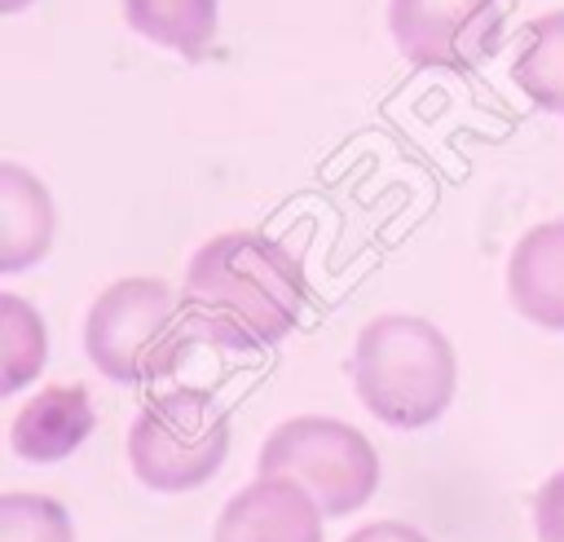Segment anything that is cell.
Segmentation results:
<instances>
[{
    "label": "cell",
    "instance_id": "obj_9",
    "mask_svg": "<svg viewBox=\"0 0 564 542\" xmlns=\"http://www.w3.org/2000/svg\"><path fill=\"white\" fill-rule=\"evenodd\" d=\"M93 432V401L84 383H48L9 423V445L26 463H62Z\"/></svg>",
    "mask_w": 564,
    "mask_h": 542
},
{
    "label": "cell",
    "instance_id": "obj_6",
    "mask_svg": "<svg viewBox=\"0 0 564 542\" xmlns=\"http://www.w3.org/2000/svg\"><path fill=\"white\" fill-rule=\"evenodd\" d=\"M388 26L397 48L423 71H476L507 35L502 0H392Z\"/></svg>",
    "mask_w": 564,
    "mask_h": 542
},
{
    "label": "cell",
    "instance_id": "obj_1",
    "mask_svg": "<svg viewBox=\"0 0 564 542\" xmlns=\"http://www.w3.org/2000/svg\"><path fill=\"white\" fill-rule=\"evenodd\" d=\"M185 304L203 339L220 348H273L308 308L300 260L260 229L207 238L185 269Z\"/></svg>",
    "mask_w": 564,
    "mask_h": 542
},
{
    "label": "cell",
    "instance_id": "obj_16",
    "mask_svg": "<svg viewBox=\"0 0 564 542\" xmlns=\"http://www.w3.org/2000/svg\"><path fill=\"white\" fill-rule=\"evenodd\" d=\"M344 542H432V538L419 533L414 524H401V520H375V524L348 533Z\"/></svg>",
    "mask_w": 564,
    "mask_h": 542
},
{
    "label": "cell",
    "instance_id": "obj_14",
    "mask_svg": "<svg viewBox=\"0 0 564 542\" xmlns=\"http://www.w3.org/2000/svg\"><path fill=\"white\" fill-rule=\"evenodd\" d=\"M0 542H75L70 511L44 494L0 498Z\"/></svg>",
    "mask_w": 564,
    "mask_h": 542
},
{
    "label": "cell",
    "instance_id": "obj_10",
    "mask_svg": "<svg viewBox=\"0 0 564 542\" xmlns=\"http://www.w3.org/2000/svg\"><path fill=\"white\" fill-rule=\"evenodd\" d=\"M53 247V198L22 163H0V273L44 260Z\"/></svg>",
    "mask_w": 564,
    "mask_h": 542
},
{
    "label": "cell",
    "instance_id": "obj_12",
    "mask_svg": "<svg viewBox=\"0 0 564 542\" xmlns=\"http://www.w3.org/2000/svg\"><path fill=\"white\" fill-rule=\"evenodd\" d=\"M511 79L538 110L564 115V9L542 13L524 26Z\"/></svg>",
    "mask_w": 564,
    "mask_h": 542
},
{
    "label": "cell",
    "instance_id": "obj_17",
    "mask_svg": "<svg viewBox=\"0 0 564 542\" xmlns=\"http://www.w3.org/2000/svg\"><path fill=\"white\" fill-rule=\"evenodd\" d=\"M31 0H0V13H18V9H26Z\"/></svg>",
    "mask_w": 564,
    "mask_h": 542
},
{
    "label": "cell",
    "instance_id": "obj_8",
    "mask_svg": "<svg viewBox=\"0 0 564 542\" xmlns=\"http://www.w3.org/2000/svg\"><path fill=\"white\" fill-rule=\"evenodd\" d=\"M507 295L520 317L542 330H564V220H542L511 247Z\"/></svg>",
    "mask_w": 564,
    "mask_h": 542
},
{
    "label": "cell",
    "instance_id": "obj_4",
    "mask_svg": "<svg viewBox=\"0 0 564 542\" xmlns=\"http://www.w3.org/2000/svg\"><path fill=\"white\" fill-rule=\"evenodd\" d=\"M229 454V410L207 388L154 392L128 427V463L154 494L207 485Z\"/></svg>",
    "mask_w": 564,
    "mask_h": 542
},
{
    "label": "cell",
    "instance_id": "obj_13",
    "mask_svg": "<svg viewBox=\"0 0 564 542\" xmlns=\"http://www.w3.org/2000/svg\"><path fill=\"white\" fill-rule=\"evenodd\" d=\"M48 357L44 317L13 291L0 295V392H22L35 383Z\"/></svg>",
    "mask_w": 564,
    "mask_h": 542
},
{
    "label": "cell",
    "instance_id": "obj_7",
    "mask_svg": "<svg viewBox=\"0 0 564 542\" xmlns=\"http://www.w3.org/2000/svg\"><path fill=\"white\" fill-rule=\"evenodd\" d=\"M322 516L300 480L260 476L225 502L212 542H322Z\"/></svg>",
    "mask_w": 564,
    "mask_h": 542
},
{
    "label": "cell",
    "instance_id": "obj_5",
    "mask_svg": "<svg viewBox=\"0 0 564 542\" xmlns=\"http://www.w3.org/2000/svg\"><path fill=\"white\" fill-rule=\"evenodd\" d=\"M260 476L300 480L326 516H348L370 502L379 489V454L375 445L339 419L300 414L269 432L260 445Z\"/></svg>",
    "mask_w": 564,
    "mask_h": 542
},
{
    "label": "cell",
    "instance_id": "obj_15",
    "mask_svg": "<svg viewBox=\"0 0 564 542\" xmlns=\"http://www.w3.org/2000/svg\"><path fill=\"white\" fill-rule=\"evenodd\" d=\"M533 529L538 542H564V471L546 476L533 494Z\"/></svg>",
    "mask_w": 564,
    "mask_h": 542
},
{
    "label": "cell",
    "instance_id": "obj_3",
    "mask_svg": "<svg viewBox=\"0 0 564 542\" xmlns=\"http://www.w3.org/2000/svg\"><path fill=\"white\" fill-rule=\"evenodd\" d=\"M185 291L163 278L110 282L84 317V353L115 383H154L172 375L198 344Z\"/></svg>",
    "mask_w": 564,
    "mask_h": 542
},
{
    "label": "cell",
    "instance_id": "obj_11",
    "mask_svg": "<svg viewBox=\"0 0 564 542\" xmlns=\"http://www.w3.org/2000/svg\"><path fill=\"white\" fill-rule=\"evenodd\" d=\"M123 18L137 35L189 62H203L216 44L220 0H123Z\"/></svg>",
    "mask_w": 564,
    "mask_h": 542
},
{
    "label": "cell",
    "instance_id": "obj_2",
    "mask_svg": "<svg viewBox=\"0 0 564 542\" xmlns=\"http://www.w3.org/2000/svg\"><path fill=\"white\" fill-rule=\"evenodd\" d=\"M352 388L388 427L436 423L458 388V357L441 326L414 313H383L352 344Z\"/></svg>",
    "mask_w": 564,
    "mask_h": 542
}]
</instances>
